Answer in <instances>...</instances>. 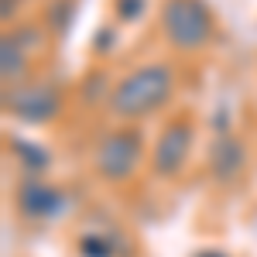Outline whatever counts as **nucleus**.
<instances>
[{"instance_id": "nucleus-1", "label": "nucleus", "mask_w": 257, "mask_h": 257, "mask_svg": "<svg viewBox=\"0 0 257 257\" xmlns=\"http://www.w3.org/2000/svg\"><path fill=\"white\" fill-rule=\"evenodd\" d=\"M172 93V72L165 65H144L138 72H131L110 96V110L117 117H144L151 110H158Z\"/></svg>"}, {"instance_id": "nucleus-9", "label": "nucleus", "mask_w": 257, "mask_h": 257, "mask_svg": "<svg viewBox=\"0 0 257 257\" xmlns=\"http://www.w3.org/2000/svg\"><path fill=\"white\" fill-rule=\"evenodd\" d=\"M14 148H18L21 155H28V165H35V168H45V165H48V155H45V151H41V148H35V144H24V141H14Z\"/></svg>"}, {"instance_id": "nucleus-11", "label": "nucleus", "mask_w": 257, "mask_h": 257, "mask_svg": "<svg viewBox=\"0 0 257 257\" xmlns=\"http://www.w3.org/2000/svg\"><path fill=\"white\" fill-rule=\"evenodd\" d=\"M120 14H123V18H138L141 14V0H120Z\"/></svg>"}, {"instance_id": "nucleus-7", "label": "nucleus", "mask_w": 257, "mask_h": 257, "mask_svg": "<svg viewBox=\"0 0 257 257\" xmlns=\"http://www.w3.org/2000/svg\"><path fill=\"white\" fill-rule=\"evenodd\" d=\"M240 165H243V148H240L237 141L223 138L216 144V151H213V172L219 178H233L240 172Z\"/></svg>"}, {"instance_id": "nucleus-5", "label": "nucleus", "mask_w": 257, "mask_h": 257, "mask_svg": "<svg viewBox=\"0 0 257 257\" xmlns=\"http://www.w3.org/2000/svg\"><path fill=\"white\" fill-rule=\"evenodd\" d=\"M7 110H14L18 117L41 123V120H52L59 110V96L55 89L48 86H21L14 93H7Z\"/></svg>"}, {"instance_id": "nucleus-8", "label": "nucleus", "mask_w": 257, "mask_h": 257, "mask_svg": "<svg viewBox=\"0 0 257 257\" xmlns=\"http://www.w3.org/2000/svg\"><path fill=\"white\" fill-rule=\"evenodd\" d=\"M24 52H28V48H21L14 38H4V45H0V72H4L7 82H18L21 76H24V69H28Z\"/></svg>"}, {"instance_id": "nucleus-13", "label": "nucleus", "mask_w": 257, "mask_h": 257, "mask_svg": "<svg viewBox=\"0 0 257 257\" xmlns=\"http://www.w3.org/2000/svg\"><path fill=\"white\" fill-rule=\"evenodd\" d=\"M209 257H216V254H209Z\"/></svg>"}, {"instance_id": "nucleus-2", "label": "nucleus", "mask_w": 257, "mask_h": 257, "mask_svg": "<svg viewBox=\"0 0 257 257\" xmlns=\"http://www.w3.org/2000/svg\"><path fill=\"white\" fill-rule=\"evenodd\" d=\"M161 24H165L168 41L185 52L206 45V38H209V11L202 0H165Z\"/></svg>"}, {"instance_id": "nucleus-12", "label": "nucleus", "mask_w": 257, "mask_h": 257, "mask_svg": "<svg viewBox=\"0 0 257 257\" xmlns=\"http://www.w3.org/2000/svg\"><path fill=\"white\" fill-rule=\"evenodd\" d=\"M11 7H14V0H4V18H11Z\"/></svg>"}, {"instance_id": "nucleus-10", "label": "nucleus", "mask_w": 257, "mask_h": 257, "mask_svg": "<svg viewBox=\"0 0 257 257\" xmlns=\"http://www.w3.org/2000/svg\"><path fill=\"white\" fill-rule=\"evenodd\" d=\"M82 254H86V257H106V254H110V247H106L99 237H86V240H82Z\"/></svg>"}, {"instance_id": "nucleus-3", "label": "nucleus", "mask_w": 257, "mask_h": 257, "mask_svg": "<svg viewBox=\"0 0 257 257\" xmlns=\"http://www.w3.org/2000/svg\"><path fill=\"white\" fill-rule=\"evenodd\" d=\"M141 161V134L138 131H117V134H110V138H103V144L96 148V172L103 178H127L134 168H138Z\"/></svg>"}, {"instance_id": "nucleus-4", "label": "nucleus", "mask_w": 257, "mask_h": 257, "mask_svg": "<svg viewBox=\"0 0 257 257\" xmlns=\"http://www.w3.org/2000/svg\"><path fill=\"white\" fill-rule=\"evenodd\" d=\"M189 141H192L189 123H172V127L161 131L158 144L151 151V165H155L158 175H175L178 168H182V161L189 155Z\"/></svg>"}, {"instance_id": "nucleus-6", "label": "nucleus", "mask_w": 257, "mask_h": 257, "mask_svg": "<svg viewBox=\"0 0 257 257\" xmlns=\"http://www.w3.org/2000/svg\"><path fill=\"white\" fill-rule=\"evenodd\" d=\"M18 206L24 216H59L62 206H65V196H62L59 189H52V185H45V182H24L18 189Z\"/></svg>"}]
</instances>
